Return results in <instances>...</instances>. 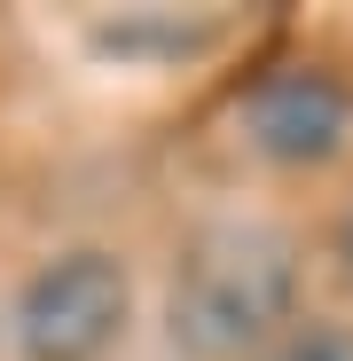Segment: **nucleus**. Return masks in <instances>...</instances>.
Here are the masks:
<instances>
[{
  "instance_id": "nucleus-4",
  "label": "nucleus",
  "mask_w": 353,
  "mask_h": 361,
  "mask_svg": "<svg viewBox=\"0 0 353 361\" xmlns=\"http://www.w3.org/2000/svg\"><path fill=\"white\" fill-rule=\"evenodd\" d=\"M267 361H353V330H337V322H314V330H299V338H283Z\"/></svg>"
},
{
  "instance_id": "nucleus-2",
  "label": "nucleus",
  "mask_w": 353,
  "mask_h": 361,
  "mask_svg": "<svg viewBox=\"0 0 353 361\" xmlns=\"http://www.w3.org/2000/svg\"><path fill=\"white\" fill-rule=\"evenodd\" d=\"M126 330V267L110 252L47 259L16 298V338L32 361H94Z\"/></svg>"
},
{
  "instance_id": "nucleus-5",
  "label": "nucleus",
  "mask_w": 353,
  "mask_h": 361,
  "mask_svg": "<svg viewBox=\"0 0 353 361\" xmlns=\"http://www.w3.org/2000/svg\"><path fill=\"white\" fill-rule=\"evenodd\" d=\"M337 267H345V283H353V204H345V220H337Z\"/></svg>"
},
{
  "instance_id": "nucleus-3",
  "label": "nucleus",
  "mask_w": 353,
  "mask_h": 361,
  "mask_svg": "<svg viewBox=\"0 0 353 361\" xmlns=\"http://www.w3.org/2000/svg\"><path fill=\"white\" fill-rule=\"evenodd\" d=\"M345 126H353V94H345V79H330L314 63H283L244 94V142L259 157H275V165L337 157Z\"/></svg>"
},
{
  "instance_id": "nucleus-1",
  "label": "nucleus",
  "mask_w": 353,
  "mask_h": 361,
  "mask_svg": "<svg viewBox=\"0 0 353 361\" xmlns=\"http://www.w3.org/2000/svg\"><path fill=\"white\" fill-rule=\"evenodd\" d=\"M299 307V244L267 220H220L173 267V345L197 361H235L267 345Z\"/></svg>"
}]
</instances>
